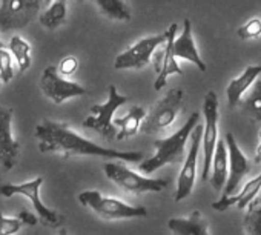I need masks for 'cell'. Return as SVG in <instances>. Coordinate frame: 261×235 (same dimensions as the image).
<instances>
[{"label":"cell","mask_w":261,"mask_h":235,"mask_svg":"<svg viewBox=\"0 0 261 235\" xmlns=\"http://www.w3.org/2000/svg\"><path fill=\"white\" fill-rule=\"evenodd\" d=\"M36 139L39 142V151L43 154H57L62 159H69L74 155H91L100 159L123 160L129 163L142 162L143 154L134 151H117L103 148L74 131L69 125L43 119L42 123L36 126Z\"/></svg>","instance_id":"6da1fadb"},{"label":"cell","mask_w":261,"mask_h":235,"mask_svg":"<svg viewBox=\"0 0 261 235\" xmlns=\"http://www.w3.org/2000/svg\"><path fill=\"white\" fill-rule=\"evenodd\" d=\"M198 120H200V114L192 112L191 117L186 120V123L178 131H175L174 134H171L166 139L155 140V143H154V148H155L154 155L149 157L148 160L142 162L139 169L143 174L151 175V174H154L155 171H159L160 168H163L166 165L181 162L183 155H185L188 140L191 137V133L198 125Z\"/></svg>","instance_id":"7a4b0ae2"},{"label":"cell","mask_w":261,"mask_h":235,"mask_svg":"<svg viewBox=\"0 0 261 235\" xmlns=\"http://www.w3.org/2000/svg\"><path fill=\"white\" fill-rule=\"evenodd\" d=\"M185 103V92L180 88H172L168 91V94L160 98L149 112H146L143 123H142V133L146 136H155L160 133H165L168 128L174 125L178 114L181 112Z\"/></svg>","instance_id":"3957f363"},{"label":"cell","mask_w":261,"mask_h":235,"mask_svg":"<svg viewBox=\"0 0 261 235\" xmlns=\"http://www.w3.org/2000/svg\"><path fill=\"white\" fill-rule=\"evenodd\" d=\"M79 201L95 212L103 220H123V218H143L148 215L145 206H133L118 198L106 197L98 191H83Z\"/></svg>","instance_id":"277c9868"},{"label":"cell","mask_w":261,"mask_h":235,"mask_svg":"<svg viewBox=\"0 0 261 235\" xmlns=\"http://www.w3.org/2000/svg\"><path fill=\"white\" fill-rule=\"evenodd\" d=\"M42 185H43V177H36L30 181H23L19 185H13V183L0 185V197L11 198L13 195H23V197L30 198V201L33 203V206L37 212L39 221L45 227H59L65 221V217L60 215L57 211L48 207L42 201V198H40Z\"/></svg>","instance_id":"5b68a950"},{"label":"cell","mask_w":261,"mask_h":235,"mask_svg":"<svg viewBox=\"0 0 261 235\" xmlns=\"http://www.w3.org/2000/svg\"><path fill=\"white\" fill-rule=\"evenodd\" d=\"M105 174L118 188L136 195L145 192H160L168 186V180L165 178H151L142 175L133 169L126 168L124 165L115 162H109L105 165Z\"/></svg>","instance_id":"8992f818"},{"label":"cell","mask_w":261,"mask_h":235,"mask_svg":"<svg viewBox=\"0 0 261 235\" xmlns=\"http://www.w3.org/2000/svg\"><path fill=\"white\" fill-rule=\"evenodd\" d=\"M127 101L126 95L118 94L114 85L108 89V100L101 105H94L91 108V114L83 120L85 129H94L106 140H112L117 136V129L114 126V112Z\"/></svg>","instance_id":"52a82bcc"},{"label":"cell","mask_w":261,"mask_h":235,"mask_svg":"<svg viewBox=\"0 0 261 235\" xmlns=\"http://www.w3.org/2000/svg\"><path fill=\"white\" fill-rule=\"evenodd\" d=\"M203 115H204V126L201 137V149H203V172L201 178L207 180L211 172V162L218 143V97L214 91H209L203 101Z\"/></svg>","instance_id":"ba28073f"},{"label":"cell","mask_w":261,"mask_h":235,"mask_svg":"<svg viewBox=\"0 0 261 235\" xmlns=\"http://www.w3.org/2000/svg\"><path fill=\"white\" fill-rule=\"evenodd\" d=\"M42 0H2L0 2V31L10 33L28 27L39 14Z\"/></svg>","instance_id":"9c48e42d"},{"label":"cell","mask_w":261,"mask_h":235,"mask_svg":"<svg viewBox=\"0 0 261 235\" xmlns=\"http://www.w3.org/2000/svg\"><path fill=\"white\" fill-rule=\"evenodd\" d=\"M168 39V33L159 36H149L143 37L139 42H136L130 48L118 54L114 60V68L121 69H142L152 60V54L159 46H162Z\"/></svg>","instance_id":"30bf717a"},{"label":"cell","mask_w":261,"mask_h":235,"mask_svg":"<svg viewBox=\"0 0 261 235\" xmlns=\"http://www.w3.org/2000/svg\"><path fill=\"white\" fill-rule=\"evenodd\" d=\"M201 137H203V125L198 123L194 128V131L191 133L189 151H188L183 168L177 178V189H175V195H174L175 201H181V200L188 198L194 191V186L197 181V165H198V154L201 149Z\"/></svg>","instance_id":"8fae6325"},{"label":"cell","mask_w":261,"mask_h":235,"mask_svg":"<svg viewBox=\"0 0 261 235\" xmlns=\"http://www.w3.org/2000/svg\"><path fill=\"white\" fill-rule=\"evenodd\" d=\"M40 89L56 105H62L63 101H66L69 98L80 97L88 92V89L83 88L82 85L62 77L57 72L56 66L45 68V71L40 77Z\"/></svg>","instance_id":"7c38bea8"},{"label":"cell","mask_w":261,"mask_h":235,"mask_svg":"<svg viewBox=\"0 0 261 235\" xmlns=\"http://www.w3.org/2000/svg\"><path fill=\"white\" fill-rule=\"evenodd\" d=\"M224 143H226V148H227L229 174H227L226 185L223 188V195L229 197V195H235L240 191L244 177L250 171V160L240 149V146H238V143L235 140V136L232 133H226Z\"/></svg>","instance_id":"4fadbf2b"},{"label":"cell","mask_w":261,"mask_h":235,"mask_svg":"<svg viewBox=\"0 0 261 235\" xmlns=\"http://www.w3.org/2000/svg\"><path fill=\"white\" fill-rule=\"evenodd\" d=\"M177 30H178V25L172 23L166 30V33H168L166 42L162 46H159L155 49V53L152 54V62H154V68L157 72V79L154 83L155 91H160L166 85V82L171 75H183V71L178 65L177 59L172 54V42L175 39Z\"/></svg>","instance_id":"5bb4252c"},{"label":"cell","mask_w":261,"mask_h":235,"mask_svg":"<svg viewBox=\"0 0 261 235\" xmlns=\"http://www.w3.org/2000/svg\"><path fill=\"white\" fill-rule=\"evenodd\" d=\"M13 109L0 108V165L10 171L16 166L20 145L13 136Z\"/></svg>","instance_id":"9a60e30c"},{"label":"cell","mask_w":261,"mask_h":235,"mask_svg":"<svg viewBox=\"0 0 261 235\" xmlns=\"http://www.w3.org/2000/svg\"><path fill=\"white\" fill-rule=\"evenodd\" d=\"M172 54L175 59H183V60L194 63L201 72H204L207 68L206 63L203 62L200 53H198L197 45H195V40L192 36V25H191L189 19H185L183 33L178 37H175L172 42Z\"/></svg>","instance_id":"2e32d148"},{"label":"cell","mask_w":261,"mask_h":235,"mask_svg":"<svg viewBox=\"0 0 261 235\" xmlns=\"http://www.w3.org/2000/svg\"><path fill=\"white\" fill-rule=\"evenodd\" d=\"M259 191H261V171L258 175L250 178L235 195H229V197L223 195L218 201L212 203V207L218 212H223V211L229 209L230 206H237L238 209H244L255 200V197L259 194Z\"/></svg>","instance_id":"e0dca14e"},{"label":"cell","mask_w":261,"mask_h":235,"mask_svg":"<svg viewBox=\"0 0 261 235\" xmlns=\"http://www.w3.org/2000/svg\"><path fill=\"white\" fill-rule=\"evenodd\" d=\"M261 65H250L237 79L230 80V83L226 88V98L229 108L233 109L238 103H241V98L246 95V92L252 88V85L258 80Z\"/></svg>","instance_id":"ac0fdd59"},{"label":"cell","mask_w":261,"mask_h":235,"mask_svg":"<svg viewBox=\"0 0 261 235\" xmlns=\"http://www.w3.org/2000/svg\"><path fill=\"white\" fill-rule=\"evenodd\" d=\"M172 235H211L209 221L200 211H192L188 217H177L168 221Z\"/></svg>","instance_id":"d6986e66"},{"label":"cell","mask_w":261,"mask_h":235,"mask_svg":"<svg viewBox=\"0 0 261 235\" xmlns=\"http://www.w3.org/2000/svg\"><path fill=\"white\" fill-rule=\"evenodd\" d=\"M227 174H229V159H227V148L224 140H218L214 155H212V162H211V172H209V181L212 185V188L218 192L223 191L226 180H227Z\"/></svg>","instance_id":"ffe728a7"},{"label":"cell","mask_w":261,"mask_h":235,"mask_svg":"<svg viewBox=\"0 0 261 235\" xmlns=\"http://www.w3.org/2000/svg\"><path fill=\"white\" fill-rule=\"evenodd\" d=\"M146 115V111L142 106H133L124 117L120 119H114V126H118L120 131H117L115 139L117 140H124L129 137H134L139 131V128L143 123V119Z\"/></svg>","instance_id":"44dd1931"},{"label":"cell","mask_w":261,"mask_h":235,"mask_svg":"<svg viewBox=\"0 0 261 235\" xmlns=\"http://www.w3.org/2000/svg\"><path fill=\"white\" fill-rule=\"evenodd\" d=\"M98 11L111 20L117 22H129L133 19L130 8L126 0H95Z\"/></svg>","instance_id":"7402d4cb"},{"label":"cell","mask_w":261,"mask_h":235,"mask_svg":"<svg viewBox=\"0 0 261 235\" xmlns=\"http://www.w3.org/2000/svg\"><path fill=\"white\" fill-rule=\"evenodd\" d=\"M66 13H68V0H54L46 8V11L39 16V22L48 30H57L60 25L65 23Z\"/></svg>","instance_id":"603a6c76"},{"label":"cell","mask_w":261,"mask_h":235,"mask_svg":"<svg viewBox=\"0 0 261 235\" xmlns=\"http://www.w3.org/2000/svg\"><path fill=\"white\" fill-rule=\"evenodd\" d=\"M11 56L16 59L20 72H25L30 69L31 66V45L20 36H14L10 40V46H8Z\"/></svg>","instance_id":"cb8c5ba5"},{"label":"cell","mask_w":261,"mask_h":235,"mask_svg":"<svg viewBox=\"0 0 261 235\" xmlns=\"http://www.w3.org/2000/svg\"><path fill=\"white\" fill-rule=\"evenodd\" d=\"M243 108L252 120L261 122V80H256L252 85L249 95L243 100Z\"/></svg>","instance_id":"d4e9b609"},{"label":"cell","mask_w":261,"mask_h":235,"mask_svg":"<svg viewBox=\"0 0 261 235\" xmlns=\"http://www.w3.org/2000/svg\"><path fill=\"white\" fill-rule=\"evenodd\" d=\"M246 235H261V204H252L243 218Z\"/></svg>","instance_id":"484cf974"},{"label":"cell","mask_w":261,"mask_h":235,"mask_svg":"<svg viewBox=\"0 0 261 235\" xmlns=\"http://www.w3.org/2000/svg\"><path fill=\"white\" fill-rule=\"evenodd\" d=\"M13 77H14L13 56L7 48H4L0 49V82L8 83Z\"/></svg>","instance_id":"4316f807"},{"label":"cell","mask_w":261,"mask_h":235,"mask_svg":"<svg viewBox=\"0 0 261 235\" xmlns=\"http://www.w3.org/2000/svg\"><path fill=\"white\" fill-rule=\"evenodd\" d=\"M237 34L241 40L258 39L261 36V19L253 17V19L247 20L241 28H238Z\"/></svg>","instance_id":"83f0119b"},{"label":"cell","mask_w":261,"mask_h":235,"mask_svg":"<svg viewBox=\"0 0 261 235\" xmlns=\"http://www.w3.org/2000/svg\"><path fill=\"white\" fill-rule=\"evenodd\" d=\"M23 223L17 217H5L0 212V235H16Z\"/></svg>","instance_id":"f1b7e54d"},{"label":"cell","mask_w":261,"mask_h":235,"mask_svg":"<svg viewBox=\"0 0 261 235\" xmlns=\"http://www.w3.org/2000/svg\"><path fill=\"white\" fill-rule=\"evenodd\" d=\"M77 68H79V60H77V57L68 56V57H65V59L60 62V65L57 66V72H59L62 77H69V75H72V74L77 71Z\"/></svg>","instance_id":"f546056e"},{"label":"cell","mask_w":261,"mask_h":235,"mask_svg":"<svg viewBox=\"0 0 261 235\" xmlns=\"http://www.w3.org/2000/svg\"><path fill=\"white\" fill-rule=\"evenodd\" d=\"M17 218L23 223V226H25V224H28V226H34V224H37V223H39L37 215H34V214H31V212H28V211H22V212L17 215Z\"/></svg>","instance_id":"4dcf8cb0"},{"label":"cell","mask_w":261,"mask_h":235,"mask_svg":"<svg viewBox=\"0 0 261 235\" xmlns=\"http://www.w3.org/2000/svg\"><path fill=\"white\" fill-rule=\"evenodd\" d=\"M253 163H261V142H259V145L256 146V149H255V157H253Z\"/></svg>","instance_id":"1f68e13d"},{"label":"cell","mask_w":261,"mask_h":235,"mask_svg":"<svg viewBox=\"0 0 261 235\" xmlns=\"http://www.w3.org/2000/svg\"><path fill=\"white\" fill-rule=\"evenodd\" d=\"M57 235H68V230H66V229H60Z\"/></svg>","instance_id":"d6a6232c"},{"label":"cell","mask_w":261,"mask_h":235,"mask_svg":"<svg viewBox=\"0 0 261 235\" xmlns=\"http://www.w3.org/2000/svg\"><path fill=\"white\" fill-rule=\"evenodd\" d=\"M53 2H54V0H43V4H45L46 7H49V5H51Z\"/></svg>","instance_id":"836d02e7"},{"label":"cell","mask_w":261,"mask_h":235,"mask_svg":"<svg viewBox=\"0 0 261 235\" xmlns=\"http://www.w3.org/2000/svg\"><path fill=\"white\" fill-rule=\"evenodd\" d=\"M5 48V45H4V42L2 40H0V49H4Z\"/></svg>","instance_id":"e575fe53"},{"label":"cell","mask_w":261,"mask_h":235,"mask_svg":"<svg viewBox=\"0 0 261 235\" xmlns=\"http://www.w3.org/2000/svg\"><path fill=\"white\" fill-rule=\"evenodd\" d=\"M258 137H259V142H261V129H259V133H258Z\"/></svg>","instance_id":"d590c367"},{"label":"cell","mask_w":261,"mask_h":235,"mask_svg":"<svg viewBox=\"0 0 261 235\" xmlns=\"http://www.w3.org/2000/svg\"><path fill=\"white\" fill-rule=\"evenodd\" d=\"M0 88H2V82H0Z\"/></svg>","instance_id":"8d00e7d4"},{"label":"cell","mask_w":261,"mask_h":235,"mask_svg":"<svg viewBox=\"0 0 261 235\" xmlns=\"http://www.w3.org/2000/svg\"><path fill=\"white\" fill-rule=\"evenodd\" d=\"M79 2H83V0H79Z\"/></svg>","instance_id":"74e56055"}]
</instances>
